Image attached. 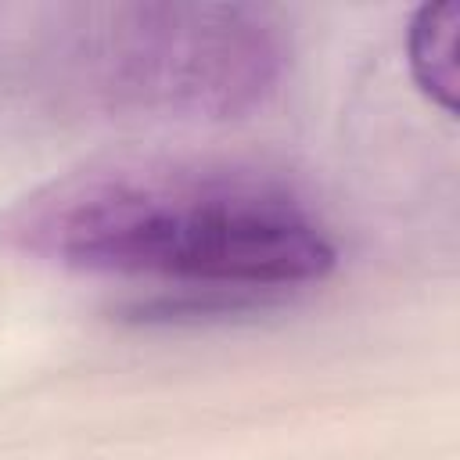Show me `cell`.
I'll return each instance as SVG.
<instances>
[{"label":"cell","mask_w":460,"mask_h":460,"mask_svg":"<svg viewBox=\"0 0 460 460\" xmlns=\"http://www.w3.org/2000/svg\"><path fill=\"white\" fill-rule=\"evenodd\" d=\"M456 4H424L406 29V54L417 86L446 111L456 108Z\"/></svg>","instance_id":"3"},{"label":"cell","mask_w":460,"mask_h":460,"mask_svg":"<svg viewBox=\"0 0 460 460\" xmlns=\"http://www.w3.org/2000/svg\"><path fill=\"white\" fill-rule=\"evenodd\" d=\"M0 244L43 266L172 288L180 309H234L320 284L338 244L288 183L226 162L111 158L0 216Z\"/></svg>","instance_id":"1"},{"label":"cell","mask_w":460,"mask_h":460,"mask_svg":"<svg viewBox=\"0 0 460 460\" xmlns=\"http://www.w3.org/2000/svg\"><path fill=\"white\" fill-rule=\"evenodd\" d=\"M47 65L58 90L111 119L226 122L277 93L288 40L255 4H101L61 18Z\"/></svg>","instance_id":"2"}]
</instances>
